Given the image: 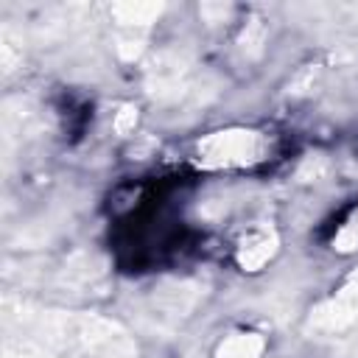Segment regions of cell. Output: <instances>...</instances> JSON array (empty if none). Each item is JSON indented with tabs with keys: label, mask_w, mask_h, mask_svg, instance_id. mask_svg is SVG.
<instances>
[{
	"label": "cell",
	"mask_w": 358,
	"mask_h": 358,
	"mask_svg": "<svg viewBox=\"0 0 358 358\" xmlns=\"http://www.w3.org/2000/svg\"><path fill=\"white\" fill-rule=\"evenodd\" d=\"M210 157L221 159V162H246L252 157H257V137L249 131H238V134H215L207 140Z\"/></svg>",
	"instance_id": "6da1fadb"
}]
</instances>
